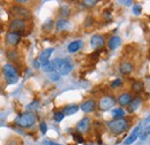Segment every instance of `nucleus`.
Returning <instances> with one entry per match:
<instances>
[{"instance_id":"nucleus-1","label":"nucleus","mask_w":150,"mask_h":145,"mask_svg":"<svg viewBox=\"0 0 150 145\" xmlns=\"http://www.w3.org/2000/svg\"><path fill=\"white\" fill-rule=\"evenodd\" d=\"M37 121V116L35 115V113L31 112H25L23 114H20L15 118L14 123L18 127L22 128V129H29V128L34 127L35 123Z\"/></svg>"},{"instance_id":"nucleus-2","label":"nucleus","mask_w":150,"mask_h":145,"mask_svg":"<svg viewBox=\"0 0 150 145\" xmlns=\"http://www.w3.org/2000/svg\"><path fill=\"white\" fill-rule=\"evenodd\" d=\"M108 127L111 130V132L114 135H121L122 132L127 131V129L129 127V122L127 119H117L108 122Z\"/></svg>"},{"instance_id":"nucleus-3","label":"nucleus","mask_w":150,"mask_h":145,"mask_svg":"<svg viewBox=\"0 0 150 145\" xmlns=\"http://www.w3.org/2000/svg\"><path fill=\"white\" fill-rule=\"evenodd\" d=\"M2 74L8 84H14L19 80V72L16 67L13 66L12 63H6L2 66Z\"/></svg>"},{"instance_id":"nucleus-4","label":"nucleus","mask_w":150,"mask_h":145,"mask_svg":"<svg viewBox=\"0 0 150 145\" xmlns=\"http://www.w3.org/2000/svg\"><path fill=\"white\" fill-rule=\"evenodd\" d=\"M11 14L12 16L16 20H22V21H25L28 18H31V12L25 8L24 6H19V5H13L11 7Z\"/></svg>"},{"instance_id":"nucleus-5","label":"nucleus","mask_w":150,"mask_h":145,"mask_svg":"<svg viewBox=\"0 0 150 145\" xmlns=\"http://www.w3.org/2000/svg\"><path fill=\"white\" fill-rule=\"evenodd\" d=\"M27 29V23L25 21H22V20H16V18H13L9 23V32H16V34H22Z\"/></svg>"},{"instance_id":"nucleus-6","label":"nucleus","mask_w":150,"mask_h":145,"mask_svg":"<svg viewBox=\"0 0 150 145\" xmlns=\"http://www.w3.org/2000/svg\"><path fill=\"white\" fill-rule=\"evenodd\" d=\"M115 105V98L112 97V96H105L100 99L98 106H99V109L102 111H108V109H111Z\"/></svg>"},{"instance_id":"nucleus-7","label":"nucleus","mask_w":150,"mask_h":145,"mask_svg":"<svg viewBox=\"0 0 150 145\" xmlns=\"http://www.w3.org/2000/svg\"><path fill=\"white\" fill-rule=\"evenodd\" d=\"M90 123H91V121H90V118L89 116H86V118L81 119L79 121V123L76 125V131L80 135L87 134L89 131V129H90Z\"/></svg>"},{"instance_id":"nucleus-8","label":"nucleus","mask_w":150,"mask_h":145,"mask_svg":"<svg viewBox=\"0 0 150 145\" xmlns=\"http://www.w3.org/2000/svg\"><path fill=\"white\" fill-rule=\"evenodd\" d=\"M53 51H54L53 49L49 47V49H45L44 51H42V52H40V54H39L37 60H38V62H39V65H40L42 67L50 62V56L52 55Z\"/></svg>"},{"instance_id":"nucleus-9","label":"nucleus","mask_w":150,"mask_h":145,"mask_svg":"<svg viewBox=\"0 0 150 145\" xmlns=\"http://www.w3.org/2000/svg\"><path fill=\"white\" fill-rule=\"evenodd\" d=\"M90 45L94 50H100L105 45V39L102 35H94L90 38Z\"/></svg>"},{"instance_id":"nucleus-10","label":"nucleus","mask_w":150,"mask_h":145,"mask_svg":"<svg viewBox=\"0 0 150 145\" xmlns=\"http://www.w3.org/2000/svg\"><path fill=\"white\" fill-rule=\"evenodd\" d=\"M141 125H139V126H136V127L134 128V130L132 131V134L125 139V145H131L133 143H135V141L139 138V135H140V132H141Z\"/></svg>"},{"instance_id":"nucleus-11","label":"nucleus","mask_w":150,"mask_h":145,"mask_svg":"<svg viewBox=\"0 0 150 145\" xmlns=\"http://www.w3.org/2000/svg\"><path fill=\"white\" fill-rule=\"evenodd\" d=\"M21 40V35L16 32H7L6 34V42L11 46H16Z\"/></svg>"},{"instance_id":"nucleus-12","label":"nucleus","mask_w":150,"mask_h":145,"mask_svg":"<svg viewBox=\"0 0 150 145\" xmlns=\"http://www.w3.org/2000/svg\"><path fill=\"white\" fill-rule=\"evenodd\" d=\"M132 94L129 92H122L119 94L118 99H115V103H118L120 106H127L132 100Z\"/></svg>"},{"instance_id":"nucleus-13","label":"nucleus","mask_w":150,"mask_h":145,"mask_svg":"<svg viewBox=\"0 0 150 145\" xmlns=\"http://www.w3.org/2000/svg\"><path fill=\"white\" fill-rule=\"evenodd\" d=\"M80 108L82 109L84 113H93L96 109V101L94 99H88V100H86L84 103L81 104Z\"/></svg>"},{"instance_id":"nucleus-14","label":"nucleus","mask_w":150,"mask_h":145,"mask_svg":"<svg viewBox=\"0 0 150 145\" xmlns=\"http://www.w3.org/2000/svg\"><path fill=\"white\" fill-rule=\"evenodd\" d=\"M65 60H66V61H65L64 66L58 70V72L60 74V76H61V75H67V74H69V72L73 70V68H74V65H73V62L71 61V59L66 58Z\"/></svg>"},{"instance_id":"nucleus-15","label":"nucleus","mask_w":150,"mask_h":145,"mask_svg":"<svg viewBox=\"0 0 150 145\" xmlns=\"http://www.w3.org/2000/svg\"><path fill=\"white\" fill-rule=\"evenodd\" d=\"M133 69H134V67H133V65L129 61H124L119 66V72H121L122 75H129L133 72Z\"/></svg>"},{"instance_id":"nucleus-16","label":"nucleus","mask_w":150,"mask_h":145,"mask_svg":"<svg viewBox=\"0 0 150 145\" xmlns=\"http://www.w3.org/2000/svg\"><path fill=\"white\" fill-rule=\"evenodd\" d=\"M82 47V40H74V42H71L67 46V51L69 53H76Z\"/></svg>"},{"instance_id":"nucleus-17","label":"nucleus","mask_w":150,"mask_h":145,"mask_svg":"<svg viewBox=\"0 0 150 145\" xmlns=\"http://www.w3.org/2000/svg\"><path fill=\"white\" fill-rule=\"evenodd\" d=\"M108 45H109V49L110 50H117L121 45V38L118 36H112L109 39Z\"/></svg>"},{"instance_id":"nucleus-18","label":"nucleus","mask_w":150,"mask_h":145,"mask_svg":"<svg viewBox=\"0 0 150 145\" xmlns=\"http://www.w3.org/2000/svg\"><path fill=\"white\" fill-rule=\"evenodd\" d=\"M141 98H139V97H135V98H132L131 103L127 105V108H128V112L129 113H133V112H135L136 109L139 108V106L141 105Z\"/></svg>"},{"instance_id":"nucleus-19","label":"nucleus","mask_w":150,"mask_h":145,"mask_svg":"<svg viewBox=\"0 0 150 145\" xmlns=\"http://www.w3.org/2000/svg\"><path fill=\"white\" fill-rule=\"evenodd\" d=\"M71 13H72V9H71V6L69 5H61L59 7V15L61 16V18H66L68 16H71Z\"/></svg>"},{"instance_id":"nucleus-20","label":"nucleus","mask_w":150,"mask_h":145,"mask_svg":"<svg viewBox=\"0 0 150 145\" xmlns=\"http://www.w3.org/2000/svg\"><path fill=\"white\" fill-rule=\"evenodd\" d=\"M68 25H69V22H68V20H67V18H60L56 22L57 31H58V32L64 31V30H66V29L68 28Z\"/></svg>"},{"instance_id":"nucleus-21","label":"nucleus","mask_w":150,"mask_h":145,"mask_svg":"<svg viewBox=\"0 0 150 145\" xmlns=\"http://www.w3.org/2000/svg\"><path fill=\"white\" fill-rule=\"evenodd\" d=\"M77 111H79V106L77 105H67V106H65V108L62 109L61 112H62V114L65 116H71V115L75 114Z\"/></svg>"},{"instance_id":"nucleus-22","label":"nucleus","mask_w":150,"mask_h":145,"mask_svg":"<svg viewBox=\"0 0 150 145\" xmlns=\"http://www.w3.org/2000/svg\"><path fill=\"white\" fill-rule=\"evenodd\" d=\"M144 90V83L141 82V81H135L133 84H132V91L135 92V93H141Z\"/></svg>"},{"instance_id":"nucleus-23","label":"nucleus","mask_w":150,"mask_h":145,"mask_svg":"<svg viewBox=\"0 0 150 145\" xmlns=\"http://www.w3.org/2000/svg\"><path fill=\"white\" fill-rule=\"evenodd\" d=\"M53 27H54V21H53L52 18H47V20L43 23L42 29H43V31H45V32H50V31H52Z\"/></svg>"},{"instance_id":"nucleus-24","label":"nucleus","mask_w":150,"mask_h":145,"mask_svg":"<svg viewBox=\"0 0 150 145\" xmlns=\"http://www.w3.org/2000/svg\"><path fill=\"white\" fill-rule=\"evenodd\" d=\"M125 115H126V113H125V111L121 108V107H118V108L112 111V116L114 118V120H117V119H124Z\"/></svg>"},{"instance_id":"nucleus-25","label":"nucleus","mask_w":150,"mask_h":145,"mask_svg":"<svg viewBox=\"0 0 150 145\" xmlns=\"http://www.w3.org/2000/svg\"><path fill=\"white\" fill-rule=\"evenodd\" d=\"M7 58L11 61H19L20 59V53L18 50H9L7 52Z\"/></svg>"},{"instance_id":"nucleus-26","label":"nucleus","mask_w":150,"mask_h":145,"mask_svg":"<svg viewBox=\"0 0 150 145\" xmlns=\"http://www.w3.org/2000/svg\"><path fill=\"white\" fill-rule=\"evenodd\" d=\"M42 69H43V72H57L56 68H54V65H53V62H52V61H50L49 63H46L45 66H43V67H42Z\"/></svg>"},{"instance_id":"nucleus-27","label":"nucleus","mask_w":150,"mask_h":145,"mask_svg":"<svg viewBox=\"0 0 150 145\" xmlns=\"http://www.w3.org/2000/svg\"><path fill=\"white\" fill-rule=\"evenodd\" d=\"M38 108H39V101H37V100H35V101L30 103V104L27 106V109H28V111H30L31 113H34V112H35V111H37Z\"/></svg>"},{"instance_id":"nucleus-28","label":"nucleus","mask_w":150,"mask_h":145,"mask_svg":"<svg viewBox=\"0 0 150 145\" xmlns=\"http://www.w3.org/2000/svg\"><path fill=\"white\" fill-rule=\"evenodd\" d=\"M133 13H134V15H136V16L141 15V13H142V6H141L140 4H135L134 7H133Z\"/></svg>"},{"instance_id":"nucleus-29","label":"nucleus","mask_w":150,"mask_h":145,"mask_svg":"<svg viewBox=\"0 0 150 145\" xmlns=\"http://www.w3.org/2000/svg\"><path fill=\"white\" fill-rule=\"evenodd\" d=\"M64 118H65V115L62 114V112H61V111L56 112V113H54V115H53V119H54V121H56V122H61V121L64 120Z\"/></svg>"},{"instance_id":"nucleus-30","label":"nucleus","mask_w":150,"mask_h":145,"mask_svg":"<svg viewBox=\"0 0 150 145\" xmlns=\"http://www.w3.org/2000/svg\"><path fill=\"white\" fill-rule=\"evenodd\" d=\"M50 80H51V81H53V82L59 81V80H60V74H59L58 72H50Z\"/></svg>"},{"instance_id":"nucleus-31","label":"nucleus","mask_w":150,"mask_h":145,"mask_svg":"<svg viewBox=\"0 0 150 145\" xmlns=\"http://www.w3.org/2000/svg\"><path fill=\"white\" fill-rule=\"evenodd\" d=\"M93 23H94V18H93V16H91V15L87 16V18H86V21H84V28L91 27V25H93Z\"/></svg>"},{"instance_id":"nucleus-32","label":"nucleus","mask_w":150,"mask_h":145,"mask_svg":"<svg viewBox=\"0 0 150 145\" xmlns=\"http://www.w3.org/2000/svg\"><path fill=\"white\" fill-rule=\"evenodd\" d=\"M148 135H149V128H147V130H146V131H141V132H140V135H139V138L143 142V141H146V138L148 137Z\"/></svg>"},{"instance_id":"nucleus-33","label":"nucleus","mask_w":150,"mask_h":145,"mask_svg":"<svg viewBox=\"0 0 150 145\" xmlns=\"http://www.w3.org/2000/svg\"><path fill=\"white\" fill-rule=\"evenodd\" d=\"M82 4L86 7H94L95 5H97V1L96 0H86V1H82Z\"/></svg>"},{"instance_id":"nucleus-34","label":"nucleus","mask_w":150,"mask_h":145,"mask_svg":"<svg viewBox=\"0 0 150 145\" xmlns=\"http://www.w3.org/2000/svg\"><path fill=\"white\" fill-rule=\"evenodd\" d=\"M121 83H122V82H121V80H120V78H117V80H114L112 83H111V88H112V89L119 88V87L121 85Z\"/></svg>"},{"instance_id":"nucleus-35","label":"nucleus","mask_w":150,"mask_h":145,"mask_svg":"<svg viewBox=\"0 0 150 145\" xmlns=\"http://www.w3.org/2000/svg\"><path fill=\"white\" fill-rule=\"evenodd\" d=\"M73 138L75 139L76 143H83V142H84L83 137H82L80 134H73Z\"/></svg>"},{"instance_id":"nucleus-36","label":"nucleus","mask_w":150,"mask_h":145,"mask_svg":"<svg viewBox=\"0 0 150 145\" xmlns=\"http://www.w3.org/2000/svg\"><path fill=\"white\" fill-rule=\"evenodd\" d=\"M39 129H40V131H42V134L44 135V134H46V131H47V125L45 123V122H40V125H39Z\"/></svg>"},{"instance_id":"nucleus-37","label":"nucleus","mask_w":150,"mask_h":145,"mask_svg":"<svg viewBox=\"0 0 150 145\" xmlns=\"http://www.w3.org/2000/svg\"><path fill=\"white\" fill-rule=\"evenodd\" d=\"M44 145H61V144L56 143V142H53V141H50V139H45V141H44Z\"/></svg>"},{"instance_id":"nucleus-38","label":"nucleus","mask_w":150,"mask_h":145,"mask_svg":"<svg viewBox=\"0 0 150 145\" xmlns=\"http://www.w3.org/2000/svg\"><path fill=\"white\" fill-rule=\"evenodd\" d=\"M33 65H34V67H35V68H39V66H40V65H39V62H38L37 59H36V60L33 62Z\"/></svg>"},{"instance_id":"nucleus-39","label":"nucleus","mask_w":150,"mask_h":145,"mask_svg":"<svg viewBox=\"0 0 150 145\" xmlns=\"http://www.w3.org/2000/svg\"><path fill=\"white\" fill-rule=\"evenodd\" d=\"M121 4H125V6H131L133 4V1H120Z\"/></svg>"},{"instance_id":"nucleus-40","label":"nucleus","mask_w":150,"mask_h":145,"mask_svg":"<svg viewBox=\"0 0 150 145\" xmlns=\"http://www.w3.org/2000/svg\"><path fill=\"white\" fill-rule=\"evenodd\" d=\"M2 30H4V27H2V24H0V32H2Z\"/></svg>"},{"instance_id":"nucleus-41","label":"nucleus","mask_w":150,"mask_h":145,"mask_svg":"<svg viewBox=\"0 0 150 145\" xmlns=\"http://www.w3.org/2000/svg\"><path fill=\"white\" fill-rule=\"evenodd\" d=\"M1 91H2V87L0 85V93H1Z\"/></svg>"}]
</instances>
